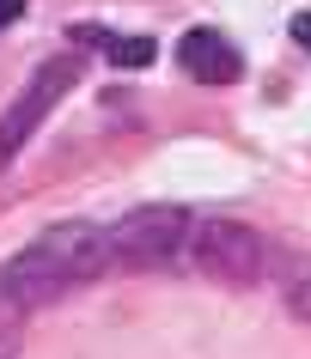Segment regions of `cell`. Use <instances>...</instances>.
I'll return each mask as SVG.
<instances>
[{
    "mask_svg": "<svg viewBox=\"0 0 311 359\" xmlns=\"http://www.w3.org/2000/svg\"><path fill=\"white\" fill-rule=\"evenodd\" d=\"M0 359H13V335H0Z\"/></svg>",
    "mask_w": 311,
    "mask_h": 359,
    "instance_id": "8fae6325",
    "label": "cell"
},
{
    "mask_svg": "<svg viewBox=\"0 0 311 359\" xmlns=\"http://www.w3.org/2000/svg\"><path fill=\"white\" fill-rule=\"evenodd\" d=\"M287 37L299 43V49H311V13H293V19H287Z\"/></svg>",
    "mask_w": 311,
    "mask_h": 359,
    "instance_id": "ba28073f",
    "label": "cell"
},
{
    "mask_svg": "<svg viewBox=\"0 0 311 359\" xmlns=\"http://www.w3.org/2000/svg\"><path fill=\"white\" fill-rule=\"evenodd\" d=\"M190 262L195 274H208L220 286H256L263 280V238L238 219H201L190 226Z\"/></svg>",
    "mask_w": 311,
    "mask_h": 359,
    "instance_id": "7a4b0ae2",
    "label": "cell"
},
{
    "mask_svg": "<svg viewBox=\"0 0 311 359\" xmlns=\"http://www.w3.org/2000/svg\"><path fill=\"white\" fill-rule=\"evenodd\" d=\"M183 244H190V213L183 208H135V213H122L117 226H110V250H117L122 262H135V268L171 262Z\"/></svg>",
    "mask_w": 311,
    "mask_h": 359,
    "instance_id": "3957f363",
    "label": "cell"
},
{
    "mask_svg": "<svg viewBox=\"0 0 311 359\" xmlns=\"http://www.w3.org/2000/svg\"><path fill=\"white\" fill-rule=\"evenodd\" d=\"M74 37H79V43H92V49L110 61V67H153V55H159V43H153V37H117V31H104V25H79Z\"/></svg>",
    "mask_w": 311,
    "mask_h": 359,
    "instance_id": "8992f818",
    "label": "cell"
},
{
    "mask_svg": "<svg viewBox=\"0 0 311 359\" xmlns=\"http://www.w3.org/2000/svg\"><path fill=\"white\" fill-rule=\"evenodd\" d=\"M6 317H13V299H6V292H0V323H6Z\"/></svg>",
    "mask_w": 311,
    "mask_h": 359,
    "instance_id": "30bf717a",
    "label": "cell"
},
{
    "mask_svg": "<svg viewBox=\"0 0 311 359\" xmlns=\"http://www.w3.org/2000/svg\"><path fill=\"white\" fill-rule=\"evenodd\" d=\"M281 299H287L293 317H305V323H311V256H299V262L281 268Z\"/></svg>",
    "mask_w": 311,
    "mask_h": 359,
    "instance_id": "52a82bcc",
    "label": "cell"
},
{
    "mask_svg": "<svg viewBox=\"0 0 311 359\" xmlns=\"http://www.w3.org/2000/svg\"><path fill=\"white\" fill-rule=\"evenodd\" d=\"M110 231L104 226H86V219H67V226H49L43 238L13 256L0 268V292L19 304V311H37V304H55L61 292L86 286L92 274L110 268Z\"/></svg>",
    "mask_w": 311,
    "mask_h": 359,
    "instance_id": "6da1fadb",
    "label": "cell"
},
{
    "mask_svg": "<svg viewBox=\"0 0 311 359\" xmlns=\"http://www.w3.org/2000/svg\"><path fill=\"white\" fill-rule=\"evenodd\" d=\"M74 79H79V61H67V55H61V61H43L37 74H31V86L13 97V110L0 116V170H6V158H13L25 140H31V128L49 116V104H55Z\"/></svg>",
    "mask_w": 311,
    "mask_h": 359,
    "instance_id": "277c9868",
    "label": "cell"
},
{
    "mask_svg": "<svg viewBox=\"0 0 311 359\" xmlns=\"http://www.w3.org/2000/svg\"><path fill=\"white\" fill-rule=\"evenodd\" d=\"M177 67L190 79H201V86H232V79L244 74V55H238L220 31H183V37H177Z\"/></svg>",
    "mask_w": 311,
    "mask_h": 359,
    "instance_id": "5b68a950",
    "label": "cell"
},
{
    "mask_svg": "<svg viewBox=\"0 0 311 359\" xmlns=\"http://www.w3.org/2000/svg\"><path fill=\"white\" fill-rule=\"evenodd\" d=\"M25 6H31V0H0V31H6V25H13V19H19V13H25Z\"/></svg>",
    "mask_w": 311,
    "mask_h": 359,
    "instance_id": "9c48e42d",
    "label": "cell"
}]
</instances>
